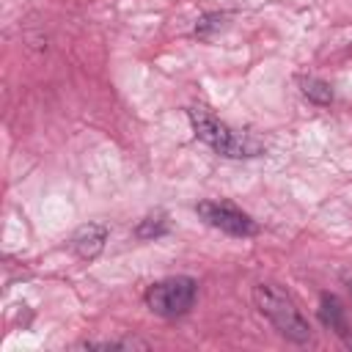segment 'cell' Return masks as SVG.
Instances as JSON below:
<instances>
[{"mask_svg": "<svg viewBox=\"0 0 352 352\" xmlns=\"http://www.w3.org/2000/svg\"><path fill=\"white\" fill-rule=\"evenodd\" d=\"M187 118L192 124V132L198 140H204L212 151H217L220 157H231V160H242V157H258L264 151V146L248 135L234 132L228 124H223L220 118H214L209 110L204 107H190Z\"/></svg>", "mask_w": 352, "mask_h": 352, "instance_id": "1", "label": "cell"}, {"mask_svg": "<svg viewBox=\"0 0 352 352\" xmlns=\"http://www.w3.org/2000/svg\"><path fill=\"white\" fill-rule=\"evenodd\" d=\"M253 302H256L258 314L267 316V319L272 322V327H275L283 338H289V341H294V344H305V341L311 338V327H308V322L302 319V314L297 311L294 300H292L286 292H280L278 286H272V283H258V286L253 289Z\"/></svg>", "mask_w": 352, "mask_h": 352, "instance_id": "2", "label": "cell"}, {"mask_svg": "<svg viewBox=\"0 0 352 352\" xmlns=\"http://www.w3.org/2000/svg\"><path fill=\"white\" fill-rule=\"evenodd\" d=\"M195 294H198V283L187 275H176V278H165L160 283H151L146 289V305L157 316L173 319V316H182L192 308Z\"/></svg>", "mask_w": 352, "mask_h": 352, "instance_id": "3", "label": "cell"}, {"mask_svg": "<svg viewBox=\"0 0 352 352\" xmlns=\"http://www.w3.org/2000/svg\"><path fill=\"white\" fill-rule=\"evenodd\" d=\"M195 212L206 226H212V228H217V231H223L228 236H253V234H258V223L250 214H245L242 209H236L234 204L201 201L195 206Z\"/></svg>", "mask_w": 352, "mask_h": 352, "instance_id": "4", "label": "cell"}, {"mask_svg": "<svg viewBox=\"0 0 352 352\" xmlns=\"http://www.w3.org/2000/svg\"><path fill=\"white\" fill-rule=\"evenodd\" d=\"M104 242H107V228L102 223H85L74 231L72 236V248L80 258H96L102 250H104Z\"/></svg>", "mask_w": 352, "mask_h": 352, "instance_id": "5", "label": "cell"}, {"mask_svg": "<svg viewBox=\"0 0 352 352\" xmlns=\"http://www.w3.org/2000/svg\"><path fill=\"white\" fill-rule=\"evenodd\" d=\"M319 319L341 338L352 341V330H349V322H346V311L341 305V300L336 294H322V302H319Z\"/></svg>", "mask_w": 352, "mask_h": 352, "instance_id": "6", "label": "cell"}, {"mask_svg": "<svg viewBox=\"0 0 352 352\" xmlns=\"http://www.w3.org/2000/svg\"><path fill=\"white\" fill-rule=\"evenodd\" d=\"M300 85H302V96L311 99L314 104H330V102H333V88H330L324 80L305 77Z\"/></svg>", "mask_w": 352, "mask_h": 352, "instance_id": "7", "label": "cell"}, {"mask_svg": "<svg viewBox=\"0 0 352 352\" xmlns=\"http://www.w3.org/2000/svg\"><path fill=\"white\" fill-rule=\"evenodd\" d=\"M168 234V220L165 214H151V217H143L138 226H135V236L138 239H157Z\"/></svg>", "mask_w": 352, "mask_h": 352, "instance_id": "8", "label": "cell"}, {"mask_svg": "<svg viewBox=\"0 0 352 352\" xmlns=\"http://www.w3.org/2000/svg\"><path fill=\"white\" fill-rule=\"evenodd\" d=\"M223 22H226L223 14H204V16L195 22V36L206 41V38H212V36L223 28Z\"/></svg>", "mask_w": 352, "mask_h": 352, "instance_id": "9", "label": "cell"}, {"mask_svg": "<svg viewBox=\"0 0 352 352\" xmlns=\"http://www.w3.org/2000/svg\"><path fill=\"white\" fill-rule=\"evenodd\" d=\"M82 349H148L146 341L140 338H124V341H88Z\"/></svg>", "mask_w": 352, "mask_h": 352, "instance_id": "10", "label": "cell"}, {"mask_svg": "<svg viewBox=\"0 0 352 352\" xmlns=\"http://www.w3.org/2000/svg\"><path fill=\"white\" fill-rule=\"evenodd\" d=\"M344 283H346V289H349V294H352V275H344Z\"/></svg>", "mask_w": 352, "mask_h": 352, "instance_id": "11", "label": "cell"}]
</instances>
